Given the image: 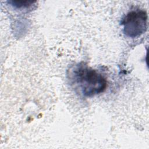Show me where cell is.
<instances>
[{"instance_id": "3", "label": "cell", "mask_w": 149, "mask_h": 149, "mask_svg": "<svg viewBox=\"0 0 149 149\" xmlns=\"http://www.w3.org/2000/svg\"><path fill=\"white\" fill-rule=\"evenodd\" d=\"M9 3H12V5L17 8H23L28 6L35 2L33 1H9Z\"/></svg>"}, {"instance_id": "2", "label": "cell", "mask_w": 149, "mask_h": 149, "mask_svg": "<svg viewBox=\"0 0 149 149\" xmlns=\"http://www.w3.org/2000/svg\"><path fill=\"white\" fill-rule=\"evenodd\" d=\"M125 34L131 38L140 36L146 32L147 24V14L141 10L129 12L122 21Z\"/></svg>"}, {"instance_id": "1", "label": "cell", "mask_w": 149, "mask_h": 149, "mask_svg": "<svg viewBox=\"0 0 149 149\" xmlns=\"http://www.w3.org/2000/svg\"><path fill=\"white\" fill-rule=\"evenodd\" d=\"M69 80L75 91L86 97H92L104 91L107 86L105 78L84 62L72 66Z\"/></svg>"}]
</instances>
